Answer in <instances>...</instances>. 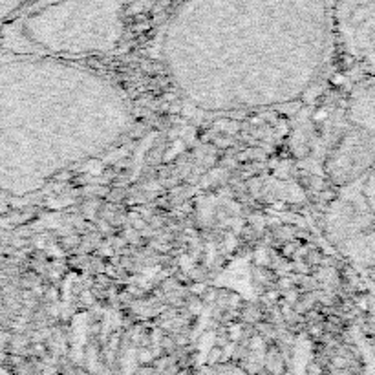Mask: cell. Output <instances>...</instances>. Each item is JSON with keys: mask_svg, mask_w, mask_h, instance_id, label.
Wrapping results in <instances>:
<instances>
[{"mask_svg": "<svg viewBox=\"0 0 375 375\" xmlns=\"http://www.w3.org/2000/svg\"><path fill=\"white\" fill-rule=\"evenodd\" d=\"M349 223L355 231L349 240H364L362 258L375 260V159L349 181Z\"/></svg>", "mask_w": 375, "mask_h": 375, "instance_id": "obj_4", "label": "cell"}, {"mask_svg": "<svg viewBox=\"0 0 375 375\" xmlns=\"http://www.w3.org/2000/svg\"><path fill=\"white\" fill-rule=\"evenodd\" d=\"M335 42L362 77L375 75V0H333Z\"/></svg>", "mask_w": 375, "mask_h": 375, "instance_id": "obj_3", "label": "cell"}, {"mask_svg": "<svg viewBox=\"0 0 375 375\" xmlns=\"http://www.w3.org/2000/svg\"><path fill=\"white\" fill-rule=\"evenodd\" d=\"M130 0H35L24 18L39 52L66 59L108 55L125 35Z\"/></svg>", "mask_w": 375, "mask_h": 375, "instance_id": "obj_2", "label": "cell"}, {"mask_svg": "<svg viewBox=\"0 0 375 375\" xmlns=\"http://www.w3.org/2000/svg\"><path fill=\"white\" fill-rule=\"evenodd\" d=\"M346 118L355 134L375 147V75L364 77L349 92Z\"/></svg>", "mask_w": 375, "mask_h": 375, "instance_id": "obj_5", "label": "cell"}, {"mask_svg": "<svg viewBox=\"0 0 375 375\" xmlns=\"http://www.w3.org/2000/svg\"><path fill=\"white\" fill-rule=\"evenodd\" d=\"M335 48L333 0H183L161 37L169 79L207 112L300 99Z\"/></svg>", "mask_w": 375, "mask_h": 375, "instance_id": "obj_1", "label": "cell"}, {"mask_svg": "<svg viewBox=\"0 0 375 375\" xmlns=\"http://www.w3.org/2000/svg\"><path fill=\"white\" fill-rule=\"evenodd\" d=\"M35 0H0V9L2 11H11V9H17L24 4H33Z\"/></svg>", "mask_w": 375, "mask_h": 375, "instance_id": "obj_6", "label": "cell"}]
</instances>
